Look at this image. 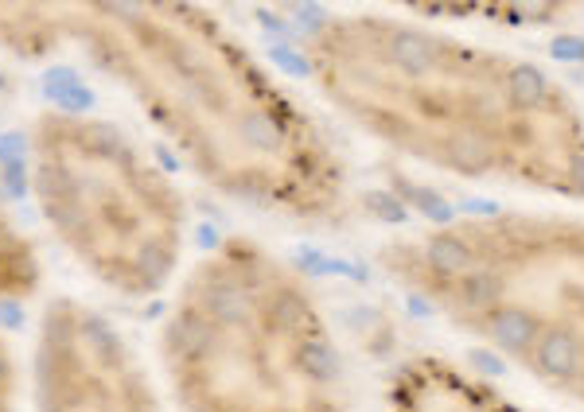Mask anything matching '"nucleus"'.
<instances>
[{"label":"nucleus","instance_id":"obj_1","mask_svg":"<svg viewBox=\"0 0 584 412\" xmlns=\"http://www.w3.org/2000/svg\"><path fill=\"white\" fill-rule=\"evenodd\" d=\"M0 47L86 55L183 164L234 203L308 226L351 214L347 168L320 125L207 8L0 4Z\"/></svg>","mask_w":584,"mask_h":412},{"label":"nucleus","instance_id":"obj_2","mask_svg":"<svg viewBox=\"0 0 584 412\" xmlns=\"http://www.w3.org/2000/svg\"><path fill=\"white\" fill-rule=\"evenodd\" d=\"M320 98L363 137L468 183L584 199V113L538 63L386 12L324 16L304 39Z\"/></svg>","mask_w":584,"mask_h":412},{"label":"nucleus","instance_id":"obj_3","mask_svg":"<svg viewBox=\"0 0 584 412\" xmlns=\"http://www.w3.org/2000/svg\"><path fill=\"white\" fill-rule=\"evenodd\" d=\"M160 366L183 412H351L320 300L254 238H226L180 280Z\"/></svg>","mask_w":584,"mask_h":412},{"label":"nucleus","instance_id":"obj_4","mask_svg":"<svg viewBox=\"0 0 584 412\" xmlns=\"http://www.w3.org/2000/svg\"><path fill=\"white\" fill-rule=\"evenodd\" d=\"M378 261L448 327L584 409V218L479 214L390 238Z\"/></svg>","mask_w":584,"mask_h":412},{"label":"nucleus","instance_id":"obj_5","mask_svg":"<svg viewBox=\"0 0 584 412\" xmlns=\"http://www.w3.org/2000/svg\"><path fill=\"white\" fill-rule=\"evenodd\" d=\"M28 175L51 238L90 280L125 300H148L176 280L183 195L129 133L90 113H39Z\"/></svg>","mask_w":584,"mask_h":412},{"label":"nucleus","instance_id":"obj_6","mask_svg":"<svg viewBox=\"0 0 584 412\" xmlns=\"http://www.w3.org/2000/svg\"><path fill=\"white\" fill-rule=\"evenodd\" d=\"M36 412H160L145 362L102 311L51 300L32 350Z\"/></svg>","mask_w":584,"mask_h":412},{"label":"nucleus","instance_id":"obj_7","mask_svg":"<svg viewBox=\"0 0 584 412\" xmlns=\"http://www.w3.org/2000/svg\"><path fill=\"white\" fill-rule=\"evenodd\" d=\"M386 412H522L511 397L472 378L456 362L421 354L409 358L390 381Z\"/></svg>","mask_w":584,"mask_h":412},{"label":"nucleus","instance_id":"obj_8","mask_svg":"<svg viewBox=\"0 0 584 412\" xmlns=\"http://www.w3.org/2000/svg\"><path fill=\"white\" fill-rule=\"evenodd\" d=\"M36 284V265L28 245L12 234L8 214L0 210V296H20Z\"/></svg>","mask_w":584,"mask_h":412},{"label":"nucleus","instance_id":"obj_9","mask_svg":"<svg viewBox=\"0 0 584 412\" xmlns=\"http://www.w3.org/2000/svg\"><path fill=\"white\" fill-rule=\"evenodd\" d=\"M12 389H16V370H12L8 343H4V335H0V412L12 409Z\"/></svg>","mask_w":584,"mask_h":412}]
</instances>
